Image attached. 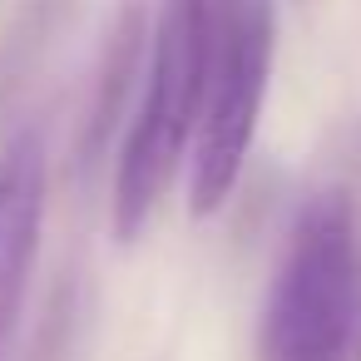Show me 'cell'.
<instances>
[{"mask_svg":"<svg viewBox=\"0 0 361 361\" xmlns=\"http://www.w3.org/2000/svg\"><path fill=\"white\" fill-rule=\"evenodd\" d=\"M257 361H361V218L341 183L302 198L257 322Z\"/></svg>","mask_w":361,"mask_h":361,"instance_id":"obj_1","label":"cell"},{"mask_svg":"<svg viewBox=\"0 0 361 361\" xmlns=\"http://www.w3.org/2000/svg\"><path fill=\"white\" fill-rule=\"evenodd\" d=\"M218 6L223 0H164L159 6L154 50H149L144 90H139L124 149H119L114 203H109V223L124 247L144 238V228L154 223L159 203L169 198L193 149L208 70H213Z\"/></svg>","mask_w":361,"mask_h":361,"instance_id":"obj_2","label":"cell"},{"mask_svg":"<svg viewBox=\"0 0 361 361\" xmlns=\"http://www.w3.org/2000/svg\"><path fill=\"white\" fill-rule=\"evenodd\" d=\"M272 50H277L272 0H223L203 114H198V134L188 149V213L193 218H213L243 178L262 104H267Z\"/></svg>","mask_w":361,"mask_h":361,"instance_id":"obj_3","label":"cell"},{"mask_svg":"<svg viewBox=\"0 0 361 361\" xmlns=\"http://www.w3.org/2000/svg\"><path fill=\"white\" fill-rule=\"evenodd\" d=\"M50 159L35 129H20L0 154V361H11L30 302V277L45 233Z\"/></svg>","mask_w":361,"mask_h":361,"instance_id":"obj_4","label":"cell"}]
</instances>
